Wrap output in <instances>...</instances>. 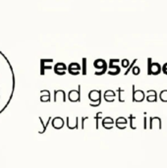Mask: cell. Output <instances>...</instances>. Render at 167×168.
I'll use <instances>...</instances> for the list:
<instances>
[{
    "label": "cell",
    "mask_w": 167,
    "mask_h": 168,
    "mask_svg": "<svg viewBox=\"0 0 167 168\" xmlns=\"http://www.w3.org/2000/svg\"><path fill=\"white\" fill-rule=\"evenodd\" d=\"M16 86L14 70L10 60L0 50V113L10 103Z\"/></svg>",
    "instance_id": "6da1fadb"
},
{
    "label": "cell",
    "mask_w": 167,
    "mask_h": 168,
    "mask_svg": "<svg viewBox=\"0 0 167 168\" xmlns=\"http://www.w3.org/2000/svg\"><path fill=\"white\" fill-rule=\"evenodd\" d=\"M101 91L100 89H93L88 93V98L91 100V103H89V106L92 107H97L101 104Z\"/></svg>",
    "instance_id": "7a4b0ae2"
},
{
    "label": "cell",
    "mask_w": 167,
    "mask_h": 168,
    "mask_svg": "<svg viewBox=\"0 0 167 168\" xmlns=\"http://www.w3.org/2000/svg\"><path fill=\"white\" fill-rule=\"evenodd\" d=\"M68 98L71 102L81 101V85L78 86V89H72L68 93Z\"/></svg>",
    "instance_id": "3957f363"
},
{
    "label": "cell",
    "mask_w": 167,
    "mask_h": 168,
    "mask_svg": "<svg viewBox=\"0 0 167 168\" xmlns=\"http://www.w3.org/2000/svg\"><path fill=\"white\" fill-rule=\"evenodd\" d=\"M133 88V102H142L146 98L145 92L142 89H135V85L132 86Z\"/></svg>",
    "instance_id": "277c9868"
},
{
    "label": "cell",
    "mask_w": 167,
    "mask_h": 168,
    "mask_svg": "<svg viewBox=\"0 0 167 168\" xmlns=\"http://www.w3.org/2000/svg\"><path fill=\"white\" fill-rule=\"evenodd\" d=\"M115 62H120V60L119 59H110L109 60V68L112 69L113 71H108V74L111 75V76H115V75H118L119 73H120L121 71V68L119 67V66H115L114 63Z\"/></svg>",
    "instance_id": "5b68a950"
},
{
    "label": "cell",
    "mask_w": 167,
    "mask_h": 168,
    "mask_svg": "<svg viewBox=\"0 0 167 168\" xmlns=\"http://www.w3.org/2000/svg\"><path fill=\"white\" fill-rule=\"evenodd\" d=\"M115 124V121L113 120L112 117H104L102 120H101V125H102V127L105 128L106 130H111L113 128V125Z\"/></svg>",
    "instance_id": "8992f818"
},
{
    "label": "cell",
    "mask_w": 167,
    "mask_h": 168,
    "mask_svg": "<svg viewBox=\"0 0 167 168\" xmlns=\"http://www.w3.org/2000/svg\"><path fill=\"white\" fill-rule=\"evenodd\" d=\"M129 122V120L125 117H118L116 120H115V126L116 128L119 129V130H124L125 128L127 127V124Z\"/></svg>",
    "instance_id": "52a82bcc"
},
{
    "label": "cell",
    "mask_w": 167,
    "mask_h": 168,
    "mask_svg": "<svg viewBox=\"0 0 167 168\" xmlns=\"http://www.w3.org/2000/svg\"><path fill=\"white\" fill-rule=\"evenodd\" d=\"M66 125H67L68 129H70V130H78L80 128L79 127V117L75 118V122H71L70 118L67 117L66 118Z\"/></svg>",
    "instance_id": "ba28073f"
},
{
    "label": "cell",
    "mask_w": 167,
    "mask_h": 168,
    "mask_svg": "<svg viewBox=\"0 0 167 168\" xmlns=\"http://www.w3.org/2000/svg\"><path fill=\"white\" fill-rule=\"evenodd\" d=\"M147 93H148L147 97L146 98L147 102H156L157 101V93L154 91V89H150V91H147Z\"/></svg>",
    "instance_id": "9c48e42d"
},
{
    "label": "cell",
    "mask_w": 167,
    "mask_h": 168,
    "mask_svg": "<svg viewBox=\"0 0 167 168\" xmlns=\"http://www.w3.org/2000/svg\"><path fill=\"white\" fill-rule=\"evenodd\" d=\"M161 72H162V66H160V64L157 62H152L151 70V75H158Z\"/></svg>",
    "instance_id": "30bf717a"
},
{
    "label": "cell",
    "mask_w": 167,
    "mask_h": 168,
    "mask_svg": "<svg viewBox=\"0 0 167 168\" xmlns=\"http://www.w3.org/2000/svg\"><path fill=\"white\" fill-rule=\"evenodd\" d=\"M52 126L55 129H61L64 126V120L61 117H55L52 120Z\"/></svg>",
    "instance_id": "8fae6325"
},
{
    "label": "cell",
    "mask_w": 167,
    "mask_h": 168,
    "mask_svg": "<svg viewBox=\"0 0 167 168\" xmlns=\"http://www.w3.org/2000/svg\"><path fill=\"white\" fill-rule=\"evenodd\" d=\"M148 123H150V126H148V128H150L151 130L152 129L153 127V123H157L158 124V129L161 130L162 129V125H161V118L160 117H151L150 119H148Z\"/></svg>",
    "instance_id": "7c38bea8"
},
{
    "label": "cell",
    "mask_w": 167,
    "mask_h": 168,
    "mask_svg": "<svg viewBox=\"0 0 167 168\" xmlns=\"http://www.w3.org/2000/svg\"><path fill=\"white\" fill-rule=\"evenodd\" d=\"M106 61L104 59H97V60H94V62H93V66L97 69H102L104 66L106 65Z\"/></svg>",
    "instance_id": "4fadbf2b"
},
{
    "label": "cell",
    "mask_w": 167,
    "mask_h": 168,
    "mask_svg": "<svg viewBox=\"0 0 167 168\" xmlns=\"http://www.w3.org/2000/svg\"><path fill=\"white\" fill-rule=\"evenodd\" d=\"M103 119V113L102 112H97V114H95V116H94V120H95V128H97V130L98 129L99 127V120H102Z\"/></svg>",
    "instance_id": "5bb4252c"
},
{
    "label": "cell",
    "mask_w": 167,
    "mask_h": 168,
    "mask_svg": "<svg viewBox=\"0 0 167 168\" xmlns=\"http://www.w3.org/2000/svg\"><path fill=\"white\" fill-rule=\"evenodd\" d=\"M136 116H134L133 114H130L129 117H128V120H129V124H130V128L132 130H137V126L134 125V122L136 120Z\"/></svg>",
    "instance_id": "9a60e30c"
},
{
    "label": "cell",
    "mask_w": 167,
    "mask_h": 168,
    "mask_svg": "<svg viewBox=\"0 0 167 168\" xmlns=\"http://www.w3.org/2000/svg\"><path fill=\"white\" fill-rule=\"evenodd\" d=\"M87 62H88V59L84 57V58L82 59V74H83L84 76L87 75V71H88V69H87V64H88V63H87Z\"/></svg>",
    "instance_id": "2e32d148"
},
{
    "label": "cell",
    "mask_w": 167,
    "mask_h": 168,
    "mask_svg": "<svg viewBox=\"0 0 167 168\" xmlns=\"http://www.w3.org/2000/svg\"><path fill=\"white\" fill-rule=\"evenodd\" d=\"M54 70H68V66L63 62H58L54 66Z\"/></svg>",
    "instance_id": "e0dca14e"
},
{
    "label": "cell",
    "mask_w": 167,
    "mask_h": 168,
    "mask_svg": "<svg viewBox=\"0 0 167 168\" xmlns=\"http://www.w3.org/2000/svg\"><path fill=\"white\" fill-rule=\"evenodd\" d=\"M71 69L81 70V71H82V66H81L79 63H77V62H72V63H70V64L68 65V70H71Z\"/></svg>",
    "instance_id": "ac0fdd59"
},
{
    "label": "cell",
    "mask_w": 167,
    "mask_h": 168,
    "mask_svg": "<svg viewBox=\"0 0 167 168\" xmlns=\"http://www.w3.org/2000/svg\"><path fill=\"white\" fill-rule=\"evenodd\" d=\"M159 98L162 102H167V89H163L159 93Z\"/></svg>",
    "instance_id": "d6986e66"
},
{
    "label": "cell",
    "mask_w": 167,
    "mask_h": 168,
    "mask_svg": "<svg viewBox=\"0 0 167 168\" xmlns=\"http://www.w3.org/2000/svg\"><path fill=\"white\" fill-rule=\"evenodd\" d=\"M116 93L114 91H111V89H107L103 93V98H115Z\"/></svg>",
    "instance_id": "ffe728a7"
},
{
    "label": "cell",
    "mask_w": 167,
    "mask_h": 168,
    "mask_svg": "<svg viewBox=\"0 0 167 168\" xmlns=\"http://www.w3.org/2000/svg\"><path fill=\"white\" fill-rule=\"evenodd\" d=\"M137 61H138V59H137V58H135V59L133 60V61H132V63H131V64L129 65V67L127 68V71H126V72H125V73H124V75H125V76H127V75L130 73V72L132 71V69L134 68V66H135V63H136Z\"/></svg>",
    "instance_id": "44dd1931"
},
{
    "label": "cell",
    "mask_w": 167,
    "mask_h": 168,
    "mask_svg": "<svg viewBox=\"0 0 167 168\" xmlns=\"http://www.w3.org/2000/svg\"><path fill=\"white\" fill-rule=\"evenodd\" d=\"M107 68H108V65H105L104 67L101 69L100 71H95L94 72V75H97V76H101V75H103V74H105L106 73V71H107Z\"/></svg>",
    "instance_id": "7402d4cb"
},
{
    "label": "cell",
    "mask_w": 167,
    "mask_h": 168,
    "mask_svg": "<svg viewBox=\"0 0 167 168\" xmlns=\"http://www.w3.org/2000/svg\"><path fill=\"white\" fill-rule=\"evenodd\" d=\"M151 65H152V59L151 57L147 58V75L151 76Z\"/></svg>",
    "instance_id": "603a6c76"
},
{
    "label": "cell",
    "mask_w": 167,
    "mask_h": 168,
    "mask_svg": "<svg viewBox=\"0 0 167 168\" xmlns=\"http://www.w3.org/2000/svg\"><path fill=\"white\" fill-rule=\"evenodd\" d=\"M117 93H118V100L120 101V102H124V99L122 98V93H124V89H121V88H118L117 89Z\"/></svg>",
    "instance_id": "cb8c5ba5"
},
{
    "label": "cell",
    "mask_w": 167,
    "mask_h": 168,
    "mask_svg": "<svg viewBox=\"0 0 167 168\" xmlns=\"http://www.w3.org/2000/svg\"><path fill=\"white\" fill-rule=\"evenodd\" d=\"M132 73H133V75H135V76H138V75L141 73L140 67H138V66H134V68L132 69Z\"/></svg>",
    "instance_id": "d4e9b609"
},
{
    "label": "cell",
    "mask_w": 167,
    "mask_h": 168,
    "mask_svg": "<svg viewBox=\"0 0 167 168\" xmlns=\"http://www.w3.org/2000/svg\"><path fill=\"white\" fill-rule=\"evenodd\" d=\"M121 64H122V67L128 68L129 65H130L131 63H130V61H129L128 59H123V60H121Z\"/></svg>",
    "instance_id": "484cf974"
},
{
    "label": "cell",
    "mask_w": 167,
    "mask_h": 168,
    "mask_svg": "<svg viewBox=\"0 0 167 168\" xmlns=\"http://www.w3.org/2000/svg\"><path fill=\"white\" fill-rule=\"evenodd\" d=\"M68 72L71 74V75H74V76H76V75H79L80 74V72H81V70H75V69H71V70H68Z\"/></svg>",
    "instance_id": "4316f807"
},
{
    "label": "cell",
    "mask_w": 167,
    "mask_h": 168,
    "mask_svg": "<svg viewBox=\"0 0 167 168\" xmlns=\"http://www.w3.org/2000/svg\"><path fill=\"white\" fill-rule=\"evenodd\" d=\"M87 120H88V117H82V126H81V129L82 130H84V129H85V122L87 121Z\"/></svg>",
    "instance_id": "83f0119b"
},
{
    "label": "cell",
    "mask_w": 167,
    "mask_h": 168,
    "mask_svg": "<svg viewBox=\"0 0 167 168\" xmlns=\"http://www.w3.org/2000/svg\"><path fill=\"white\" fill-rule=\"evenodd\" d=\"M54 73L57 74V75L62 76V75H65V74H66V70H54Z\"/></svg>",
    "instance_id": "f1b7e54d"
},
{
    "label": "cell",
    "mask_w": 167,
    "mask_h": 168,
    "mask_svg": "<svg viewBox=\"0 0 167 168\" xmlns=\"http://www.w3.org/2000/svg\"><path fill=\"white\" fill-rule=\"evenodd\" d=\"M106 102H113L115 100V98H103Z\"/></svg>",
    "instance_id": "f546056e"
},
{
    "label": "cell",
    "mask_w": 167,
    "mask_h": 168,
    "mask_svg": "<svg viewBox=\"0 0 167 168\" xmlns=\"http://www.w3.org/2000/svg\"><path fill=\"white\" fill-rule=\"evenodd\" d=\"M144 129H147V118L144 117Z\"/></svg>",
    "instance_id": "4dcf8cb0"
},
{
    "label": "cell",
    "mask_w": 167,
    "mask_h": 168,
    "mask_svg": "<svg viewBox=\"0 0 167 168\" xmlns=\"http://www.w3.org/2000/svg\"><path fill=\"white\" fill-rule=\"evenodd\" d=\"M165 69H167V63H164L162 66V70H165Z\"/></svg>",
    "instance_id": "1f68e13d"
},
{
    "label": "cell",
    "mask_w": 167,
    "mask_h": 168,
    "mask_svg": "<svg viewBox=\"0 0 167 168\" xmlns=\"http://www.w3.org/2000/svg\"><path fill=\"white\" fill-rule=\"evenodd\" d=\"M162 72L165 74V75H167V69H165V70H162Z\"/></svg>",
    "instance_id": "d6a6232c"
}]
</instances>
